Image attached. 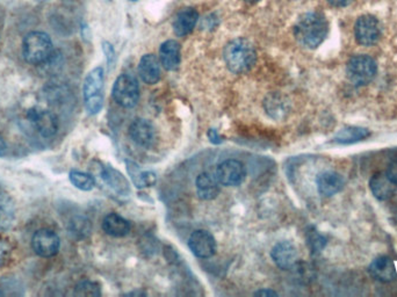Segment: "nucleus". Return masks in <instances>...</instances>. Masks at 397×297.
<instances>
[{"instance_id":"nucleus-19","label":"nucleus","mask_w":397,"mask_h":297,"mask_svg":"<svg viewBox=\"0 0 397 297\" xmlns=\"http://www.w3.org/2000/svg\"><path fill=\"white\" fill-rule=\"evenodd\" d=\"M102 229L107 235L112 237H125L130 233L132 226L125 217L116 212H111L102 221Z\"/></svg>"},{"instance_id":"nucleus-21","label":"nucleus","mask_w":397,"mask_h":297,"mask_svg":"<svg viewBox=\"0 0 397 297\" xmlns=\"http://www.w3.org/2000/svg\"><path fill=\"white\" fill-rule=\"evenodd\" d=\"M197 193L199 198L202 200H213L220 193V182L216 177L209 175L207 172L197 175Z\"/></svg>"},{"instance_id":"nucleus-15","label":"nucleus","mask_w":397,"mask_h":297,"mask_svg":"<svg viewBox=\"0 0 397 297\" xmlns=\"http://www.w3.org/2000/svg\"><path fill=\"white\" fill-rule=\"evenodd\" d=\"M316 184H317L319 194L329 198V196H333L343 189L345 181L340 173L326 171L319 175Z\"/></svg>"},{"instance_id":"nucleus-25","label":"nucleus","mask_w":397,"mask_h":297,"mask_svg":"<svg viewBox=\"0 0 397 297\" xmlns=\"http://www.w3.org/2000/svg\"><path fill=\"white\" fill-rule=\"evenodd\" d=\"M102 179L109 184V187H112L118 193L126 194V191H130V184L127 182L126 178L113 168H106L102 171Z\"/></svg>"},{"instance_id":"nucleus-23","label":"nucleus","mask_w":397,"mask_h":297,"mask_svg":"<svg viewBox=\"0 0 397 297\" xmlns=\"http://www.w3.org/2000/svg\"><path fill=\"white\" fill-rule=\"evenodd\" d=\"M370 136V131L363 126H345L337 133L333 142L337 144H353Z\"/></svg>"},{"instance_id":"nucleus-4","label":"nucleus","mask_w":397,"mask_h":297,"mask_svg":"<svg viewBox=\"0 0 397 297\" xmlns=\"http://www.w3.org/2000/svg\"><path fill=\"white\" fill-rule=\"evenodd\" d=\"M104 68H93L88 75H86L84 86H83V93H84V101H85L86 110L90 115H95L102 110L104 106Z\"/></svg>"},{"instance_id":"nucleus-14","label":"nucleus","mask_w":397,"mask_h":297,"mask_svg":"<svg viewBox=\"0 0 397 297\" xmlns=\"http://www.w3.org/2000/svg\"><path fill=\"white\" fill-rule=\"evenodd\" d=\"M368 272L370 277L384 284L391 282L396 277L394 261L389 256H377L370 263Z\"/></svg>"},{"instance_id":"nucleus-7","label":"nucleus","mask_w":397,"mask_h":297,"mask_svg":"<svg viewBox=\"0 0 397 297\" xmlns=\"http://www.w3.org/2000/svg\"><path fill=\"white\" fill-rule=\"evenodd\" d=\"M354 36L360 45L370 47L375 45L381 38L380 22L370 14L361 15L354 26Z\"/></svg>"},{"instance_id":"nucleus-18","label":"nucleus","mask_w":397,"mask_h":297,"mask_svg":"<svg viewBox=\"0 0 397 297\" xmlns=\"http://www.w3.org/2000/svg\"><path fill=\"white\" fill-rule=\"evenodd\" d=\"M396 184L388 178L386 172H377L370 180V191L381 201L391 198L396 191Z\"/></svg>"},{"instance_id":"nucleus-29","label":"nucleus","mask_w":397,"mask_h":297,"mask_svg":"<svg viewBox=\"0 0 397 297\" xmlns=\"http://www.w3.org/2000/svg\"><path fill=\"white\" fill-rule=\"evenodd\" d=\"M11 246L6 240L0 239V267H3L10 258Z\"/></svg>"},{"instance_id":"nucleus-27","label":"nucleus","mask_w":397,"mask_h":297,"mask_svg":"<svg viewBox=\"0 0 397 297\" xmlns=\"http://www.w3.org/2000/svg\"><path fill=\"white\" fill-rule=\"evenodd\" d=\"M102 291L98 284L92 281H82L75 288V295L77 296H100Z\"/></svg>"},{"instance_id":"nucleus-38","label":"nucleus","mask_w":397,"mask_h":297,"mask_svg":"<svg viewBox=\"0 0 397 297\" xmlns=\"http://www.w3.org/2000/svg\"><path fill=\"white\" fill-rule=\"evenodd\" d=\"M130 1H137V0H130Z\"/></svg>"},{"instance_id":"nucleus-11","label":"nucleus","mask_w":397,"mask_h":297,"mask_svg":"<svg viewBox=\"0 0 397 297\" xmlns=\"http://www.w3.org/2000/svg\"><path fill=\"white\" fill-rule=\"evenodd\" d=\"M188 246L194 256L202 259H207L214 256L216 252V242L211 233L206 230H197L190 235Z\"/></svg>"},{"instance_id":"nucleus-37","label":"nucleus","mask_w":397,"mask_h":297,"mask_svg":"<svg viewBox=\"0 0 397 297\" xmlns=\"http://www.w3.org/2000/svg\"><path fill=\"white\" fill-rule=\"evenodd\" d=\"M39 1H48V0H39Z\"/></svg>"},{"instance_id":"nucleus-9","label":"nucleus","mask_w":397,"mask_h":297,"mask_svg":"<svg viewBox=\"0 0 397 297\" xmlns=\"http://www.w3.org/2000/svg\"><path fill=\"white\" fill-rule=\"evenodd\" d=\"M245 177H246V171L244 165L235 159L224 161L218 165L216 170V178L218 182L229 187L239 186L245 180Z\"/></svg>"},{"instance_id":"nucleus-24","label":"nucleus","mask_w":397,"mask_h":297,"mask_svg":"<svg viewBox=\"0 0 397 297\" xmlns=\"http://www.w3.org/2000/svg\"><path fill=\"white\" fill-rule=\"evenodd\" d=\"M127 171L132 177L136 187H150L156 182V175L153 172H143L134 161H127Z\"/></svg>"},{"instance_id":"nucleus-28","label":"nucleus","mask_w":397,"mask_h":297,"mask_svg":"<svg viewBox=\"0 0 397 297\" xmlns=\"http://www.w3.org/2000/svg\"><path fill=\"white\" fill-rule=\"evenodd\" d=\"M265 107H266L267 113L275 119L281 117L282 113L285 112V103H282V100L278 96H270L267 101L265 103Z\"/></svg>"},{"instance_id":"nucleus-3","label":"nucleus","mask_w":397,"mask_h":297,"mask_svg":"<svg viewBox=\"0 0 397 297\" xmlns=\"http://www.w3.org/2000/svg\"><path fill=\"white\" fill-rule=\"evenodd\" d=\"M22 55L29 64L42 65L54 55V45L49 35L42 31H32L22 41Z\"/></svg>"},{"instance_id":"nucleus-6","label":"nucleus","mask_w":397,"mask_h":297,"mask_svg":"<svg viewBox=\"0 0 397 297\" xmlns=\"http://www.w3.org/2000/svg\"><path fill=\"white\" fill-rule=\"evenodd\" d=\"M113 99L123 108H132L139 103V87L136 79L130 75H119L112 89Z\"/></svg>"},{"instance_id":"nucleus-34","label":"nucleus","mask_w":397,"mask_h":297,"mask_svg":"<svg viewBox=\"0 0 397 297\" xmlns=\"http://www.w3.org/2000/svg\"><path fill=\"white\" fill-rule=\"evenodd\" d=\"M256 296L272 297L277 296V293L272 289H262V291H256Z\"/></svg>"},{"instance_id":"nucleus-33","label":"nucleus","mask_w":397,"mask_h":297,"mask_svg":"<svg viewBox=\"0 0 397 297\" xmlns=\"http://www.w3.org/2000/svg\"><path fill=\"white\" fill-rule=\"evenodd\" d=\"M353 0H328V3L331 5V6L335 7H345L349 6L350 3H352Z\"/></svg>"},{"instance_id":"nucleus-30","label":"nucleus","mask_w":397,"mask_h":297,"mask_svg":"<svg viewBox=\"0 0 397 297\" xmlns=\"http://www.w3.org/2000/svg\"><path fill=\"white\" fill-rule=\"evenodd\" d=\"M102 49H104V52H105L107 63H109V66H111L114 59H116V52H114L112 45L109 43V42H104V43H102Z\"/></svg>"},{"instance_id":"nucleus-12","label":"nucleus","mask_w":397,"mask_h":297,"mask_svg":"<svg viewBox=\"0 0 397 297\" xmlns=\"http://www.w3.org/2000/svg\"><path fill=\"white\" fill-rule=\"evenodd\" d=\"M130 136L141 147H151L156 140L153 124L144 119H136L130 126Z\"/></svg>"},{"instance_id":"nucleus-1","label":"nucleus","mask_w":397,"mask_h":297,"mask_svg":"<svg viewBox=\"0 0 397 297\" xmlns=\"http://www.w3.org/2000/svg\"><path fill=\"white\" fill-rule=\"evenodd\" d=\"M329 33L326 17L319 12H309L299 17L294 27L298 41L308 49H315L322 45Z\"/></svg>"},{"instance_id":"nucleus-22","label":"nucleus","mask_w":397,"mask_h":297,"mask_svg":"<svg viewBox=\"0 0 397 297\" xmlns=\"http://www.w3.org/2000/svg\"><path fill=\"white\" fill-rule=\"evenodd\" d=\"M15 203L6 191L0 189V231H6L15 219Z\"/></svg>"},{"instance_id":"nucleus-35","label":"nucleus","mask_w":397,"mask_h":297,"mask_svg":"<svg viewBox=\"0 0 397 297\" xmlns=\"http://www.w3.org/2000/svg\"><path fill=\"white\" fill-rule=\"evenodd\" d=\"M5 151H6V143H5L3 136L0 135V157L5 154Z\"/></svg>"},{"instance_id":"nucleus-2","label":"nucleus","mask_w":397,"mask_h":297,"mask_svg":"<svg viewBox=\"0 0 397 297\" xmlns=\"http://www.w3.org/2000/svg\"><path fill=\"white\" fill-rule=\"evenodd\" d=\"M224 61L232 73L242 75L250 71L257 61V52L251 42L245 38H235L223 52Z\"/></svg>"},{"instance_id":"nucleus-5","label":"nucleus","mask_w":397,"mask_h":297,"mask_svg":"<svg viewBox=\"0 0 397 297\" xmlns=\"http://www.w3.org/2000/svg\"><path fill=\"white\" fill-rule=\"evenodd\" d=\"M377 72V61L368 55L353 56L347 64V79L354 86H365L373 82Z\"/></svg>"},{"instance_id":"nucleus-31","label":"nucleus","mask_w":397,"mask_h":297,"mask_svg":"<svg viewBox=\"0 0 397 297\" xmlns=\"http://www.w3.org/2000/svg\"><path fill=\"white\" fill-rule=\"evenodd\" d=\"M386 175H387L388 178L391 179L397 186V158H395V159H393V161L389 163L387 171H386Z\"/></svg>"},{"instance_id":"nucleus-20","label":"nucleus","mask_w":397,"mask_h":297,"mask_svg":"<svg viewBox=\"0 0 397 297\" xmlns=\"http://www.w3.org/2000/svg\"><path fill=\"white\" fill-rule=\"evenodd\" d=\"M160 63L167 71H174L180 65V45L174 40H167L160 45Z\"/></svg>"},{"instance_id":"nucleus-16","label":"nucleus","mask_w":397,"mask_h":297,"mask_svg":"<svg viewBox=\"0 0 397 297\" xmlns=\"http://www.w3.org/2000/svg\"><path fill=\"white\" fill-rule=\"evenodd\" d=\"M139 75L148 85H155L162 77L160 61L156 56L148 54L143 56L139 64Z\"/></svg>"},{"instance_id":"nucleus-32","label":"nucleus","mask_w":397,"mask_h":297,"mask_svg":"<svg viewBox=\"0 0 397 297\" xmlns=\"http://www.w3.org/2000/svg\"><path fill=\"white\" fill-rule=\"evenodd\" d=\"M208 137H209L211 142H213V143L215 144L222 143V140H222V137L218 135V131L214 129H211L209 130V131H208Z\"/></svg>"},{"instance_id":"nucleus-13","label":"nucleus","mask_w":397,"mask_h":297,"mask_svg":"<svg viewBox=\"0 0 397 297\" xmlns=\"http://www.w3.org/2000/svg\"><path fill=\"white\" fill-rule=\"evenodd\" d=\"M272 259L281 270H289L298 261V249L291 242H280L272 249Z\"/></svg>"},{"instance_id":"nucleus-39","label":"nucleus","mask_w":397,"mask_h":297,"mask_svg":"<svg viewBox=\"0 0 397 297\" xmlns=\"http://www.w3.org/2000/svg\"><path fill=\"white\" fill-rule=\"evenodd\" d=\"M107 1H112V0H107Z\"/></svg>"},{"instance_id":"nucleus-10","label":"nucleus","mask_w":397,"mask_h":297,"mask_svg":"<svg viewBox=\"0 0 397 297\" xmlns=\"http://www.w3.org/2000/svg\"><path fill=\"white\" fill-rule=\"evenodd\" d=\"M27 117L44 138L53 137L57 133L58 119L50 110L32 108L27 112Z\"/></svg>"},{"instance_id":"nucleus-36","label":"nucleus","mask_w":397,"mask_h":297,"mask_svg":"<svg viewBox=\"0 0 397 297\" xmlns=\"http://www.w3.org/2000/svg\"><path fill=\"white\" fill-rule=\"evenodd\" d=\"M244 1H248V3H257L259 0H244Z\"/></svg>"},{"instance_id":"nucleus-17","label":"nucleus","mask_w":397,"mask_h":297,"mask_svg":"<svg viewBox=\"0 0 397 297\" xmlns=\"http://www.w3.org/2000/svg\"><path fill=\"white\" fill-rule=\"evenodd\" d=\"M199 21V14L192 7L179 10L174 17V31L176 36H186L193 31Z\"/></svg>"},{"instance_id":"nucleus-26","label":"nucleus","mask_w":397,"mask_h":297,"mask_svg":"<svg viewBox=\"0 0 397 297\" xmlns=\"http://www.w3.org/2000/svg\"><path fill=\"white\" fill-rule=\"evenodd\" d=\"M69 179L71 181V184L81 191H91L95 186V178L85 172L71 171L69 175Z\"/></svg>"},{"instance_id":"nucleus-8","label":"nucleus","mask_w":397,"mask_h":297,"mask_svg":"<svg viewBox=\"0 0 397 297\" xmlns=\"http://www.w3.org/2000/svg\"><path fill=\"white\" fill-rule=\"evenodd\" d=\"M32 247L42 258H53L61 247L60 237L49 229L38 230L32 238Z\"/></svg>"}]
</instances>
